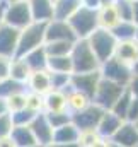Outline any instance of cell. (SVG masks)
Masks as SVG:
<instances>
[{"mask_svg":"<svg viewBox=\"0 0 138 147\" xmlns=\"http://www.w3.org/2000/svg\"><path fill=\"white\" fill-rule=\"evenodd\" d=\"M10 139L14 140L15 147H29L34 146V135L29 128V125H22V127H14L12 128V134H10Z\"/></svg>","mask_w":138,"mask_h":147,"instance_id":"25","label":"cell"},{"mask_svg":"<svg viewBox=\"0 0 138 147\" xmlns=\"http://www.w3.org/2000/svg\"><path fill=\"white\" fill-rule=\"evenodd\" d=\"M31 75V69L27 67V63L24 62L22 57H14L12 62H10V70H9V77L15 82H21V84H26L27 79Z\"/></svg>","mask_w":138,"mask_h":147,"instance_id":"24","label":"cell"},{"mask_svg":"<svg viewBox=\"0 0 138 147\" xmlns=\"http://www.w3.org/2000/svg\"><path fill=\"white\" fill-rule=\"evenodd\" d=\"M70 77H72V74H55V72H50L51 89L63 91L65 87H68V86H70Z\"/></svg>","mask_w":138,"mask_h":147,"instance_id":"37","label":"cell"},{"mask_svg":"<svg viewBox=\"0 0 138 147\" xmlns=\"http://www.w3.org/2000/svg\"><path fill=\"white\" fill-rule=\"evenodd\" d=\"M126 89H128V92H130L133 98H138V75H133V77L130 79Z\"/></svg>","mask_w":138,"mask_h":147,"instance_id":"41","label":"cell"},{"mask_svg":"<svg viewBox=\"0 0 138 147\" xmlns=\"http://www.w3.org/2000/svg\"><path fill=\"white\" fill-rule=\"evenodd\" d=\"M131 72H133V75H138V58L135 60V63L131 65Z\"/></svg>","mask_w":138,"mask_h":147,"instance_id":"48","label":"cell"},{"mask_svg":"<svg viewBox=\"0 0 138 147\" xmlns=\"http://www.w3.org/2000/svg\"><path fill=\"white\" fill-rule=\"evenodd\" d=\"M67 22L73 29L77 39H85L99 28V24H97V10L87 9V7L82 5Z\"/></svg>","mask_w":138,"mask_h":147,"instance_id":"4","label":"cell"},{"mask_svg":"<svg viewBox=\"0 0 138 147\" xmlns=\"http://www.w3.org/2000/svg\"><path fill=\"white\" fill-rule=\"evenodd\" d=\"M131 98H133V96L128 92V89H125V91H123V94L118 98V101L114 103V106H113L109 111H113L116 116H119L123 121H126V113H128V108H130Z\"/></svg>","mask_w":138,"mask_h":147,"instance_id":"29","label":"cell"},{"mask_svg":"<svg viewBox=\"0 0 138 147\" xmlns=\"http://www.w3.org/2000/svg\"><path fill=\"white\" fill-rule=\"evenodd\" d=\"M48 147H50V146H48Z\"/></svg>","mask_w":138,"mask_h":147,"instance_id":"58","label":"cell"},{"mask_svg":"<svg viewBox=\"0 0 138 147\" xmlns=\"http://www.w3.org/2000/svg\"><path fill=\"white\" fill-rule=\"evenodd\" d=\"M63 92H65V98H67V110H68V113H77V111L87 108L92 103V99L89 96H85L84 92L73 89L72 86L65 87Z\"/></svg>","mask_w":138,"mask_h":147,"instance_id":"17","label":"cell"},{"mask_svg":"<svg viewBox=\"0 0 138 147\" xmlns=\"http://www.w3.org/2000/svg\"><path fill=\"white\" fill-rule=\"evenodd\" d=\"M121 123H123V120L119 116H116L113 111L106 110L102 113V116H101V120H99V123H97V127H96V130H97V134L101 137L111 139L116 134V130L121 127Z\"/></svg>","mask_w":138,"mask_h":147,"instance_id":"16","label":"cell"},{"mask_svg":"<svg viewBox=\"0 0 138 147\" xmlns=\"http://www.w3.org/2000/svg\"><path fill=\"white\" fill-rule=\"evenodd\" d=\"M99 72H101V77L102 79H107L111 82H116L119 86H128L130 79L133 77V72H131V67L123 63L121 60L111 57L109 60H106L101 63L99 67Z\"/></svg>","mask_w":138,"mask_h":147,"instance_id":"6","label":"cell"},{"mask_svg":"<svg viewBox=\"0 0 138 147\" xmlns=\"http://www.w3.org/2000/svg\"><path fill=\"white\" fill-rule=\"evenodd\" d=\"M119 14L116 9V3H107V5H101L97 9V24L102 29H113L118 22H119Z\"/></svg>","mask_w":138,"mask_h":147,"instance_id":"20","label":"cell"},{"mask_svg":"<svg viewBox=\"0 0 138 147\" xmlns=\"http://www.w3.org/2000/svg\"><path fill=\"white\" fill-rule=\"evenodd\" d=\"M12 58H14V57L0 55V80L9 77V70H10V62H12Z\"/></svg>","mask_w":138,"mask_h":147,"instance_id":"39","label":"cell"},{"mask_svg":"<svg viewBox=\"0 0 138 147\" xmlns=\"http://www.w3.org/2000/svg\"><path fill=\"white\" fill-rule=\"evenodd\" d=\"M48 41H77V36L67 21L51 19L46 22L44 31V43Z\"/></svg>","mask_w":138,"mask_h":147,"instance_id":"10","label":"cell"},{"mask_svg":"<svg viewBox=\"0 0 138 147\" xmlns=\"http://www.w3.org/2000/svg\"><path fill=\"white\" fill-rule=\"evenodd\" d=\"M26 92L27 91H19V92H14V94L5 98L9 113H15V111L26 108Z\"/></svg>","mask_w":138,"mask_h":147,"instance_id":"30","label":"cell"},{"mask_svg":"<svg viewBox=\"0 0 138 147\" xmlns=\"http://www.w3.org/2000/svg\"><path fill=\"white\" fill-rule=\"evenodd\" d=\"M0 147H15V144H14V140H12L10 135H9V137L0 139Z\"/></svg>","mask_w":138,"mask_h":147,"instance_id":"43","label":"cell"},{"mask_svg":"<svg viewBox=\"0 0 138 147\" xmlns=\"http://www.w3.org/2000/svg\"><path fill=\"white\" fill-rule=\"evenodd\" d=\"M104 111L106 110H102L101 106L90 103V105H89L87 108H84V110L77 111V113H70V116H72V123H73L78 130L96 128Z\"/></svg>","mask_w":138,"mask_h":147,"instance_id":"8","label":"cell"},{"mask_svg":"<svg viewBox=\"0 0 138 147\" xmlns=\"http://www.w3.org/2000/svg\"><path fill=\"white\" fill-rule=\"evenodd\" d=\"M36 115L38 113L24 108V110H19V111H15V113H10V118H12L14 127H22V125H29L34 120Z\"/></svg>","mask_w":138,"mask_h":147,"instance_id":"33","label":"cell"},{"mask_svg":"<svg viewBox=\"0 0 138 147\" xmlns=\"http://www.w3.org/2000/svg\"><path fill=\"white\" fill-rule=\"evenodd\" d=\"M107 3H116V0H101V5H107Z\"/></svg>","mask_w":138,"mask_h":147,"instance_id":"49","label":"cell"},{"mask_svg":"<svg viewBox=\"0 0 138 147\" xmlns=\"http://www.w3.org/2000/svg\"><path fill=\"white\" fill-rule=\"evenodd\" d=\"M101 72L94 70V72H85V74H72L70 77V86L80 92H84L85 96H89L90 99L94 98V92L101 82Z\"/></svg>","mask_w":138,"mask_h":147,"instance_id":"9","label":"cell"},{"mask_svg":"<svg viewBox=\"0 0 138 147\" xmlns=\"http://www.w3.org/2000/svg\"><path fill=\"white\" fill-rule=\"evenodd\" d=\"M44 98V113H56V111H68L67 110V98L63 91L51 89Z\"/></svg>","mask_w":138,"mask_h":147,"instance_id":"21","label":"cell"},{"mask_svg":"<svg viewBox=\"0 0 138 147\" xmlns=\"http://www.w3.org/2000/svg\"><path fill=\"white\" fill-rule=\"evenodd\" d=\"M135 39L138 41V24H137V28H135Z\"/></svg>","mask_w":138,"mask_h":147,"instance_id":"52","label":"cell"},{"mask_svg":"<svg viewBox=\"0 0 138 147\" xmlns=\"http://www.w3.org/2000/svg\"><path fill=\"white\" fill-rule=\"evenodd\" d=\"M116 9L121 21L133 22V0H116Z\"/></svg>","mask_w":138,"mask_h":147,"instance_id":"36","label":"cell"},{"mask_svg":"<svg viewBox=\"0 0 138 147\" xmlns=\"http://www.w3.org/2000/svg\"><path fill=\"white\" fill-rule=\"evenodd\" d=\"M89 46L92 48L94 55L97 57V60L102 63L106 60H109L111 57H114V50H116V38L113 36V33L109 29L97 28L89 38H85Z\"/></svg>","mask_w":138,"mask_h":147,"instance_id":"5","label":"cell"},{"mask_svg":"<svg viewBox=\"0 0 138 147\" xmlns=\"http://www.w3.org/2000/svg\"><path fill=\"white\" fill-rule=\"evenodd\" d=\"M46 70H48V72H55V74H73V67H72L70 55L48 57Z\"/></svg>","mask_w":138,"mask_h":147,"instance_id":"26","label":"cell"},{"mask_svg":"<svg viewBox=\"0 0 138 147\" xmlns=\"http://www.w3.org/2000/svg\"><path fill=\"white\" fill-rule=\"evenodd\" d=\"M107 147H121V146H118V144H114L113 140H109V144H107Z\"/></svg>","mask_w":138,"mask_h":147,"instance_id":"50","label":"cell"},{"mask_svg":"<svg viewBox=\"0 0 138 147\" xmlns=\"http://www.w3.org/2000/svg\"><path fill=\"white\" fill-rule=\"evenodd\" d=\"M78 128L70 121L67 125L53 130V142L51 144H77Z\"/></svg>","mask_w":138,"mask_h":147,"instance_id":"22","label":"cell"},{"mask_svg":"<svg viewBox=\"0 0 138 147\" xmlns=\"http://www.w3.org/2000/svg\"><path fill=\"white\" fill-rule=\"evenodd\" d=\"M2 22L14 28V29H22L27 24L33 22L31 9L27 0H14V2H5L3 0V9H2Z\"/></svg>","mask_w":138,"mask_h":147,"instance_id":"3","label":"cell"},{"mask_svg":"<svg viewBox=\"0 0 138 147\" xmlns=\"http://www.w3.org/2000/svg\"><path fill=\"white\" fill-rule=\"evenodd\" d=\"M114 144L121 147H135L138 144V130L135 127V123L131 121H123L121 127L116 130V134L109 139Z\"/></svg>","mask_w":138,"mask_h":147,"instance_id":"12","label":"cell"},{"mask_svg":"<svg viewBox=\"0 0 138 147\" xmlns=\"http://www.w3.org/2000/svg\"><path fill=\"white\" fill-rule=\"evenodd\" d=\"M137 120H138V98H131L130 108H128V113H126V121L135 123Z\"/></svg>","mask_w":138,"mask_h":147,"instance_id":"40","label":"cell"},{"mask_svg":"<svg viewBox=\"0 0 138 147\" xmlns=\"http://www.w3.org/2000/svg\"><path fill=\"white\" fill-rule=\"evenodd\" d=\"M29 128H31V132L34 135L36 144L44 146V147L51 146V142H53V128H51V125H50V121H48L44 113H38L36 115L34 120L29 123Z\"/></svg>","mask_w":138,"mask_h":147,"instance_id":"11","label":"cell"},{"mask_svg":"<svg viewBox=\"0 0 138 147\" xmlns=\"http://www.w3.org/2000/svg\"><path fill=\"white\" fill-rule=\"evenodd\" d=\"M114 58H118L123 63L131 67L135 63V60L138 58V41L137 39L118 41L116 43V50H114Z\"/></svg>","mask_w":138,"mask_h":147,"instance_id":"14","label":"cell"},{"mask_svg":"<svg viewBox=\"0 0 138 147\" xmlns=\"http://www.w3.org/2000/svg\"><path fill=\"white\" fill-rule=\"evenodd\" d=\"M80 2H82V5L87 7V9H94V10H97V9L101 7V0H80Z\"/></svg>","mask_w":138,"mask_h":147,"instance_id":"42","label":"cell"},{"mask_svg":"<svg viewBox=\"0 0 138 147\" xmlns=\"http://www.w3.org/2000/svg\"><path fill=\"white\" fill-rule=\"evenodd\" d=\"M133 22L138 24V0H133Z\"/></svg>","mask_w":138,"mask_h":147,"instance_id":"45","label":"cell"},{"mask_svg":"<svg viewBox=\"0 0 138 147\" xmlns=\"http://www.w3.org/2000/svg\"><path fill=\"white\" fill-rule=\"evenodd\" d=\"M101 135L97 134L96 128H89V130H78V139H77V144L78 147H90Z\"/></svg>","mask_w":138,"mask_h":147,"instance_id":"35","label":"cell"},{"mask_svg":"<svg viewBox=\"0 0 138 147\" xmlns=\"http://www.w3.org/2000/svg\"><path fill=\"white\" fill-rule=\"evenodd\" d=\"M73 43L75 41H48V43H44V51H46L48 57L70 55Z\"/></svg>","mask_w":138,"mask_h":147,"instance_id":"28","label":"cell"},{"mask_svg":"<svg viewBox=\"0 0 138 147\" xmlns=\"http://www.w3.org/2000/svg\"><path fill=\"white\" fill-rule=\"evenodd\" d=\"M2 9H3V2L0 3V24H2Z\"/></svg>","mask_w":138,"mask_h":147,"instance_id":"51","label":"cell"},{"mask_svg":"<svg viewBox=\"0 0 138 147\" xmlns=\"http://www.w3.org/2000/svg\"><path fill=\"white\" fill-rule=\"evenodd\" d=\"M24 62L27 63V67L31 69V72H36V70H46V65H48V55L44 51V45L36 48L33 51L26 53L24 57Z\"/></svg>","mask_w":138,"mask_h":147,"instance_id":"23","label":"cell"},{"mask_svg":"<svg viewBox=\"0 0 138 147\" xmlns=\"http://www.w3.org/2000/svg\"><path fill=\"white\" fill-rule=\"evenodd\" d=\"M70 60H72L73 74L94 72V70H99L101 67V62L94 55L87 39H77L73 43L72 51H70Z\"/></svg>","mask_w":138,"mask_h":147,"instance_id":"1","label":"cell"},{"mask_svg":"<svg viewBox=\"0 0 138 147\" xmlns=\"http://www.w3.org/2000/svg\"><path fill=\"white\" fill-rule=\"evenodd\" d=\"M44 31H46V22H39V21H33L31 24L22 28L19 31V38H17L15 57H24L26 53L43 46L44 45Z\"/></svg>","mask_w":138,"mask_h":147,"instance_id":"2","label":"cell"},{"mask_svg":"<svg viewBox=\"0 0 138 147\" xmlns=\"http://www.w3.org/2000/svg\"><path fill=\"white\" fill-rule=\"evenodd\" d=\"M135 127H137V130H138V120H137V121H135Z\"/></svg>","mask_w":138,"mask_h":147,"instance_id":"54","label":"cell"},{"mask_svg":"<svg viewBox=\"0 0 138 147\" xmlns=\"http://www.w3.org/2000/svg\"><path fill=\"white\" fill-rule=\"evenodd\" d=\"M17 38H19V29H14L2 22L0 24V55L15 57Z\"/></svg>","mask_w":138,"mask_h":147,"instance_id":"13","label":"cell"},{"mask_svg":"<svg viewBox=\"0 0 138 147\" xmlns=\"http://www.w3.org/2000/svg\"><path fill=\"white\" fill-rule=\"evenodd\" d=\"M126 87L125 86H119L116 82H111L107 79H101L96 92H94V98H92V103L101 106L102 110H111L114 106V103L118 101V98L123 94Z\"/></svg>","mask_w":138,"mask_h":147,"instance_id":"7","label":"cell"},{"mask_svg":"<svg viewBox=\"0 0 138 147\" xmlns=\"http://www.w3.org/2000/svg\"><path fill=\"white\" fill-rule=\"evenodd\" d=\"M29 147H44V146H39V144H34V146H29Z\"/></svg>","mask_w":138,"mask_h":147,"instance_id":"53","label":"cell"},{"mask_svg":"<svg viewBox=\"0 0 138 147\" xmlns=\"http://www.w3.org/2000/svg\"><path fill=\"white\" fill-rule=\"evenodd\" d=\"M26 108L34 113H44V98L41 94L27 91L26 92Z\"/></svg>","mask_w":138,"mask_h":147,"instance_id":"32","label":"cell"},{"mask_svg":"<svg viewBox=\"0 0 138 147\" xmlns=\"http://www.w3.org/2000/svg\"><path fill=\"white\" fill-rule=\"evenodd\" d=\"M2 2H3V0H0V3H2Z\"/></svg>","mask_w":138,"mask_h":147,"instance_id":"56","label":"cell"},{"mask_svg":"<svg viewBox=\"0 0 138 147\" xmlns=\"http://www.w3.org/2000/svg\"><path fill=\"white\" fill-rule=\"evenodd\" d=\"M5 2H14V0H5Z\"/></svg>","mask_w":138,"mask_h":147,"instance_id":"55","label":"cell"},{"mask_svg":"<svg viewBox=\"0 0 138 147\" xmlns=\"http://www.w3.org/2000/svg\"><path fill=\"white\" fill-rule=\"evenodd\" d=\"M80 7V0H53V19L68 21Z\"/></svg>","mask_w":138,"mask_h":147,"instance_id":"18","label":"cell"},{"mask_svg":"<svg viewBox=\"0 0 138 147\" xmlns=\"http://www.w3.org/2000/svg\"><path fill=\"white\" fill-rule=\"evenodd\" d=\"M26 89L36 92V94H48L51 91V80H50V72L48 70H36L31 72L27 82H26Z\"/></svg>","mask_w":138,"mask_h":147,"instance_id":"15","label":"cell"},{"mask_svg":"<svg viewBox=\"0 0 138 147\" xmlns=\"http://www.w3.org/2000/svg\"><path fill=\"white\" fill-rule=\"evenodd\" d=\"M135 147H138V144H137V146H135Z\"/></svg>","mask_w":138,"mask_h":147,"instance_id":"57","label":"cell"},{"mask_svg":"<svg viewBox=\"0 0 138 147\" xmlns=\"http://www.w3.org/2000/svg\"><path fill=\"white\" fill-rule=\"evenodd\" d=\"M107 144H109V139H104V137H99L94 144L90 147H107Z\"/></svg>","mask_w":138,"mask_h":147,"instance_id":"44","label":"cell"},{"mask_svg":"<svg viewBox=\"0 0 138 147\" xmlns=\"http://www.w3.org/2000/svg\"><path fill=\"white\" fill-rule=\"evenodd\" d=\"M44 115H46V118H48V121H50L53 130L72 121V116H70L68 111H56V113H44Z\"/></svg>","mask_w":138,"mask_h":147,"instance_id":"34","label":"cell"},{"mask_svg":"<svg viewBox=\"0 0 138 147\" xmlns=\"http://www.w3.org/2000/svg\"><path fill=\"white\" fill-rule=\"evenodd\" d=\"M50 147H78V144H51Z\"/></svg>","mask_w":138,"mask_h":147,"instance_id":"47","label":"cell"},{"mask_svg":"<svg viewBox=\"0 0 138 147\" xmlns=\"http://www.w3.org/2000/svg\"><path fill=\"white\" fill-rule=\"evenodd\" d=\"M12 128H14V123H12L10 113L2 115V116H0V139L9 137V135L12 134Z\"/></svg>","mask_w":138,"mask_h":147,"instance_id":"38","label":"cell"},{"mask_svg":"<svg viewBox=\"0 0 138 147\" xmlns=\"http://www.w3.org/2000/svg\"><path fill=\"white\" fill-rule=\"evenodd\" d=\"M135 28L137 24L131 21H119L113 29V36L116 38V41H125V39H135Z\"/></svg>","mask_w":138,"mask_h":147,"instance_id":"27","label":"cell"},{"mask_svg":"<svg viewBox=\"0 0 138 147\" xmlns=\"http://www.w3.org/2000/svg\"><path fill=\"white\" fill-rule=\"evenodd\" d=\"M9 110H7V103H5V99L3 98H0V116L2 115H7Z\"/></svg>","mask_w":138,"mask_h":147,"instance_id":"46","label":"cell"},{"mask_svg":"<svg viewBox=\"0 0 138 147\" xmlns=\"http://www.w3.org/2000/svg\"><path fill=\"white\" fill-rule=\"evenodd\" d=\"M33 21L48 22L53 19V0H27Z\"/></svg>","mask_w":138,"mask_h":147,"instance_id":"19","label":"cell"},{"mask_svg":"<svg viewBox=\"0 0 138 147\" xmlns=\"http://www.w3.org/2000/svg\"><path fill=\"white\" fill-rule=\"evenodd\" d=\"M19 91H27V89H26V84L15 82V80H12L10 77L0 80V98L5 99L7 96H10V94H14V92H19Z\"/></svg>","mask_w":138,"mask_h":147,"instance_id":"31","label":"cell"}]
</instances>
